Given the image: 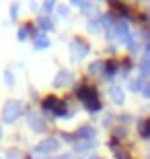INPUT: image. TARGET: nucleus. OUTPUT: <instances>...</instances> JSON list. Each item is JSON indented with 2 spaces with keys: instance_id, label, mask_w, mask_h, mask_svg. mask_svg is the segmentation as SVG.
Returning a JSON list of instances; mask_svg holds the SVG:
<instances>
[{
  "instance_id": "f257e3e1",
  "label": "nucleus",
  "mask_w": 150,
  "mask_h": 159,
  "mask_svg": "<svg viewBox=\"0 0 150 159\" xmlns=\"http://www.w3.org/2000/svg\"><path fill=\"white\" fill-rule=\"evenodd\" d=\"M25 106L23 101L19 99H6L4 106H2V112H0V122L2 124H15L25 116Z\"/></svg>"
},
{
  "instance_id": "f03ea898",
  "label": "nucleus",
  "mask_w": 150,
  "mask_h": 159,
  "mask_svg": "<svg viewBox=\"0 0 150 159\" xmlns=\"http://www.w3.org/2000/svg\"><path fill=\"white\" fill-rule=\"evenodd\" d=\"M60 145H62V141H60L58 136H52L47 134L43 136L37 145L33 147V151H31V155H43V157H49V155H58L60 153Z\"/></svg>"
},
{
  "instance_id": "7ed1b4c3",
  "label": "nucleus",
  "mask_w": 150,
  "mask_h": 159,
  "mask_svg": "<svg viewBox=\"0 0 150 159\" xmlns=\"http://www.w3.org/2000/svg\"><path fill=\"white\" fill-rule=\"evenodd\" d=\"M76 97L82 101V106L87 107L91 114H95V112H99L101 110V101H99V95H97V91L92 87H87V85H80V87L76 89Z\"/></svg>"
},
{
  "instance_id": "20e7f679",
  "label": "nucleus",
  "mask_w": 150,
  "mask_h": 159,
  "mask_svg": "<svg viewBox=\"0 0 150 159\" xmlns=\"http://www.w3.org/2000/svg\"><path fill=\"white\" fill-rule=\"evenodd\" d=\"M25 120H27V126H29L33 132H37V134L47 132V120L43 118L41 112H37V110H27V112H25Z\"/></svg>"
},
{
  "instance_id": "39448f33",
  "label": "nucleus",
  "mask_w": 150,
  "mask_h": 159,
  "mask_svg": "<svg viewBox=\"0 0 150 159\" xmlns=\"http://www.w3.org/2000/svg\"><path fill=\"white\" fill-rule=\"evenodd\" d=\"M70 52H72V58L78 62L91 52V46L87 43V39H82V37H72L70 41Z\"/></svg>"
},
{
  "instance_id": "423d86ee",
  "label": "nucleus",
  "mask_w": 150,
  "mask_h": 159,
  "mask_svg": "<svg viewBox=\"0 0 150 159\" xmlns=\"http://www.w3.org/2000/svg\"><path fill=\"white\" fill-rule=\"evenodd\" d=\"M72 83H74V72L68 70V68H60L56 72L54 81H52V87L54 89H64V87H70Z\"/></svg>"
},
{
  "instance_id": "0eeeda50",
  "label": "nucleus",
  "mask_w": 150,
  "mask_h": 159,
  "mask_svg": "<svg viewBox=\"0 0 150 159\" xmlns=\"http://www.w3.org/2000/svg\"><path fill=\"white\" fill-rule=\"evenodd\" d=\"M58 103H60V99L56 97V95L43 97V99H41V114H43V118L54 120V114H56V110H58Z\"/></svg>"
},
{
  "instance_id": "6e6552de",
  "label": "nucleus",
  "mask_w": 150,
  "mask_h": 159,
  "mask_svg": "<svg viewBox=\"0 0 150 159\" xmlns=\"http://www.w3.org/2000/svg\"><path fill=\"white\" fill-rule=\"evenodd\" d=\"M35 27H37V31H41V33H52L54 29H56V21H54V17H45V15H39V17L33 21Z\"/></svg>"
},
{
  "instance_id": "1a4fd4ad",
  "label": "nucleus",
  "mask_w": 150,
  "mask_h": 159,
  "mask_svg": "<svg viewBox=\"0 0 150 159\" xmlns=\"http://www.w3.org/2000/svg\"><path fill=\"white\" fill-rule=\"evenodd\" d=\"M95 128H92L91 124H82L80 128L74 132V136H76V141H95Z\"/></svg>"
},
{
  "instance_id": "9d476101",
  "label": "nucleus",
  "mask_w": 150,
  "mask_h": 159,
  "mask_svg": "<svg viewBox=\"0 0 150 159\" xmlns=\"http://www.w3.org/2000/svg\"><path fill=\"white\" fill-rule=\"evenodd\" d=\"M31 46H33L35 50H47V48L52 46V41H49V37H47L45 33H41V31H39V33L31 39Z\"/></svg>"
},
{
  "instance_id": "9b49d317",
  "label": "nucleus",
  "mask_w": 150,
  "mask_h": 159,
  "mask_svg": "<svg viewBox=\"0 0 150 159\" xmlns=\"http://www.w3.org/2000/svg\"><path fill=\"white\" fill-rule=\"evenodd\" d=\"M97 147V141H76L74 145H72V151L74 153H88V151H92V149Z\"/></svg>"
},
{
  "instance_id": "f8f14e48",
  "label": "nucleus",
  "mask_w": 150,
  "mask_h": 159,
  "mask_svg": "<svg viewBox=\"0 0 150 159\" xmlns=\"http://www.w3.org/2000/svg\"><path fill=\"white\" fill-rule=\"evenodd\" d=\"M109 97H111V101H113V103H123V99H126V97H123V89H121V85H113V87L109 89Z\"/></svg>"
},
{
  "instance_id": "ddd939ff",
  "label": "nucleus",
  "mask_w": 150,
  "mask_h": 159,
  "mask_svg": "<svg viewBox=\"0 0 150 159\" xmlns=\"http://www.w3.org/2000/svg\"><path fill=\"white\" fill-rule=\"evenodd\" d=\"M17 37H19V41H25V39H29V37H31V31H29V25H27V23L19 27Z\"/></svg>"
},
{
  "instance_id": "4468645a",
  "label": "nucleus",
  "mask_w": 150,
  "mask_h": 159,
  "mask_svg": "<svg viewBox=\"0 0 150 159\" xmlns=\"http://www.w3.org/2000/svg\"><path fill=\"white\" fill-rule=\"evenodd\" d=\"M105 70V62L103 60H95L91 66H88V72L91 75H99V72H103Z\"/></svg>"
},
{
  "instance_id": "2eb2a0df",
  "label": "nucleus",
  "mask_w": 150,
  "mask_h": 159,
  "mask_svg": "<svg viewBox=\"0 0 150 159\" xmlns=\"http://www.w3.org/2000/svg\"><path fill=\"white\" fill-rule=\"evenodd\" d=\"M56 2H52V0H49V2H43V4H41V12H43V15H45V17H52V12L56 11Z\"/></svg>"
},
{
  "instance_id": "dca6fc26",
  "label": "nucleus",
  "mask_w": 150,
  "mask_h": 159,
  "mask_svg": "<svg viewBox=\"0 0 150 159\" xmlns=\"http://www.w3.org/2000/svg\"><path fill=\"white\" fill-rule=\"evenodd\" d=\"M15 81H17V79H15V72H12L11 68H6V70H4V83H6V87H8V89L15 87Z\"/></svg>"
},
{
  "instance_id": "f3484780",
  "label": "nucleus",
  "mask_w": 150,
  "mask_h": 159,
  "mask_svg": "<svg viewBox=\"0 0 150 159\" xmlns=\"http://www.w3.org/2000/svg\"><path fill=\"white\" fill-rule=\"evenodd\" d=\"M4 159H25V157L21 155V151H19V149H8V151H6V155H4Z\"/></svg>"
},
{
  "instance_id": "a211bd4d",
  "label": "nucleus",
  "mask_w": 150,
  "mask_h": 159,
  "mask_svg": "<svg viewBox=\"0 0 150 159\" xmlns=\"http://www.w3.org/2000/svg\"><path fill=\"white\" fill-rule=\"evenodd\" d=\"M56 12H58L60 17L66 19V17L70 15V8H68V6H64V4H58V6H56Z\"/></svg>"
},
{
  "instance_id": "6ab92c4d",
  "label": "nucleus",
  "mask_w": 150,
  "mask_h": 159,
  "mask_svg": "<svg viewBox=\"0 0 150 159\" xmlns=\"http://www.w3.org/2000/svg\"><path fill=\"white\" fill-rule=\"evenodd\" d=\"M19 11H21V6H19L17 2H15V4H11V8H8V12H11V19H12V21H15V19L19 17Z\"/></svg>"
},
{
  "instance_id": "aec40b11",
  "label": "nucleus",
  "mask_w": 150,
  "mask_h": 159,
  "mask_svg": "<svg viewBox=\"0 0 150 159\" xmlns=\"http://www.w3.org/2000/svg\"><path fill=\"white\" fill-rule=\"evenodd\" d=\"M130 87H132V91H140V89H142V81H140V79H136V81H132V85H130Z\"/></svg>"
},
{
  "instance_id": "412c9836",
  "label": "nucleus",
  "mask_w": 150,
  "mask_h": 159,
  "mask_svg": "<svg viewBox=\"0 0 150 159\" xmlns=\"http://www.w3.org/2000/svg\"><path fill=\"white\" fill-rule=\"evenodd\" d=\"M54 159H72V153H70V151H66V153H58V155H54Z\"/></svg>"
},
{
  "instance_id": "4be33fe9",
  "label": "nucleus",
  "mask_w": 150,
  "mask_h": 159,
  "mask_svg": "<svg viewBox=\"0 0 150 159\" xmlns=\"http://www.w3.org/2000/svg\"><path fill=\"white\" fill-rule=\"evenodd\" d=\"M142 134H144V136H150V122L144 124V128H142Z\"/></svg>"
},
{
  "instance_id": "5701e85b",
  "label": "nucleus",
  "mask_w": 150,
  "mask_h": 159,
  "mask_svg": "<svg viewBox=\"0 0 150 159\" xmlns=\"http://www.w3.org/2000/svg\"><path fill=\"white\" fill-rule=\"evenodd\" d=\"M2 136H4V130H2V124H0V141H2Z\"/></svg>"
},
{
  "instance_id": "b1692460",
  "label": "nucleus",
  "mask_w": 150,
  "mask_h": 159,
  "mask_svg": "<svg viewBox=\"0 0 150 159\" xmlns=\"http://www.w3.org/2000/svg\"><path fill=\"white\" fill-rule=\"evenodd\" d=\"M144 93H146V95H148V97H150V85H148V87L144 89Z\"/></svg>"
},
{
  "instance_id": "393cba45",
  "label": "nucleus",
  "mask_w": 150,
  "mask_h": 159,
  "mask_svg": "<svg viewBox=\"0 0 150 159\" xmlns=\"http://www.w3.org/2000/svg\"><path fill=\"white\" fill-rule=\"evenodd\" d=\"M33 157H35V155H33ZM35 159H49V157H43V155H37Z\"/></svg>"
},
{
  "instance_id": "a878e982",
  "label": "nucleus",
  "mask_w": 150,
  "mask_h": 159,
  "mask_svg": "<svg viewBox=\"0 0 150 159\" xmlns=\"http://www.w3.org/2000/svg\"><path fill=\"white\" fill-rule=\"evenodd\" d=\"M25 159H35V157H33V155L29 153V155H25Z\"/></svg>"
},
{
  "instance_id": "bb28decb",
  "label": "nucleus",
  "mask_w": 150,
  "mask_h": 159,
  "mask_svg": "<svg viewBox=\"0 0 150 159\" xmlns=\"http://www.w3.org/2000/svg\"><path fill=\"white\" fill-rule=\"evenodd\" d=\"M88 159H103V157H99V155H92V157H88Z\"/></svg>"
},
{
  "instance_id": "cd10ccee",
  "label": "nucleus",
  "mask_w": 150,
  "mask_h": 159,
  "mask_svg": "<svg viewBox=\"0 0 150 159\" xmlns=\"http://www.w3.org/2000/svg\"><path fill=\"white\" fill-rule=\"evenodd\" d=\"M148 58H150V48H148Z\"/></svg>"
},
{
  "instance_id": "c85d7f7f",
  "label": "nucleus",
  "mask_w": 150,
  "mask_h": 159,
  "mask_svg": "<svg viewBox=\"0 0 150 159\" xmlns=\"http://www.w3.org/2000/svg\"><path fill=\"white\" fill-rule=\"evenodd\" d=\"M0 159H4V157H0Z\"/></svg>"
}]
</instances>
